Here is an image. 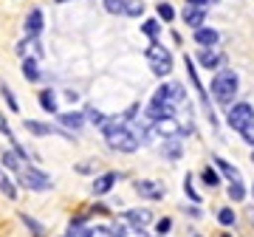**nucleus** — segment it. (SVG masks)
Listing matches in <instances>:
<instances>
[{
	"instance_id": "1",
	"label": "nucleus",
	"mask_w": 254,
	"mask_h": 237,
	"mask_svg": "<svg viewBox=\"0 0 254 237\" xmlns=\"http://www.w3.org/2000/svg\"><path fill=\"white\" fill-rule=\"evenodd\" d=\"M102 130H105V138H108L110 150H119V153H136L138 144H141V141L133 136V130L125 127V121H119V118H108V121L102 124Z\"/></svg>"
},
{
	"instance_id": "2",
	"label": "nucleus",
	"mask_w": 254,
	"mask_h": 237,
	"mask_svg": "<svg viewBox=\"0 0 254 237\" xmlns=\"http://www.w3.org/2000/svg\"><path fill=\"white\" fill-rule=\"evenodd\" d=\"M147 62H150L155 76H167V73L173 71V57H170V51L164 46H158V43H153V46L147 48Z\"/></svg>"
},
{
	"instance_id": "3",
	"label": "nucleus",
	"mask_w": 254,
	"mask_h": 237,
	"mask_svg": "<svg viewBox=\"0 0 254 237\" xmlns=\"http://www.w3.org/2000/svg\"><path fill=\"white\" fill-rule=\"evenodd\" d=\"M212 93H215L220 102H232V96L237 93V73L235 71H220L218 76L212 79Z\"/></svg>"
},
{
	"instance_id": "4",
	"label": "nucleus",
	"mask_w": 254,
	"mask_h": 237,
	"mask_svg": "<svg viewBox=\"0 0 254 237\" xmlns=\"http://www.w3.org/2000/svg\"><path fill=\"white\" fill-rule=\"evenodd\" d=\"M17 175H20V181H23V186L31 189V192H48L51 189V178H48L43 170H37V167H31V164L23 167Z\"/></svg>"
},
{
	"instance_id": "5",
	"label": "nucleus",
	"mask_w": 254,
	"mask_h": 237,
	"mask_svg": "<svg viewBox=\"0 0 254 237\" xmlns=\"http://www.w3.org/2000/svg\"><path fill=\"white\" fill-rule=\"evenodd\" d=\"M252 118H254V108H252V105H249V102H237V105L229 108L226 121H229V127H232V130H240L243 124H249Z\"/></svg>"
},
{
	"instance_id": "6",
	"label": "nucleus",
	"mask_w": 254,
	"mask_h": 237,
	"mask_svg": "<svg viewBox=\"0 0 254 237\" xmlns=\"http://www.w3.org/2000/svg\"><path fill=\"white\" fill-rule=\"evenodd\" d=\"M181 99H184V88L181 85H175V82L161 85V88L155 91V96H153V102H158V105H170V108L181 105Z\"/></svg>"
},
{
	"instance_id": "7",
	"label": "nucleus",
	"mask_w": 254,
	"mask_h": 237,
	"mask_svg": "<svg viewBox=\"0 0 254 237\" xmlns=\"http://www.w3.org/2000/svg\"><path fill=\"white\" fill-rule=\"evenodd\" d=\"M23 127L31 133V136H63V138H68L71 141V133L68 130H60V127H51V124H43V121H34V118H26L23 121Z\"/></svg>"
},
{
	"instance_id": "8",
	"label": "nucleus",
	"mask_w": 254,
	"mask_h": 237,
	"mask_svg": "<svg viewBox=\"0 0 254 237\" xmlns=\"http://www.w3.org/2000/svg\"><path fill=\"white\" fill-rule=\"evenodd\" d=\"M43 26H46L43 9H31V11L26 14V23H23V28H26V37H28V40H37V37L43 34Z\"/></svg>"
},
{
	"instance_id": "9",
	"label": "nucleus",
	"mask_w": 254,
	"mask_h": 237,
	"mask_svg": "<svg viewBox=\"0 0 254 237\" xmlns=\"http://www.w3.org/2000/svg\"><path fill=\"white\" fill-rule=\"evenodd\" d=\"M23 164H26V161H23V158H20L11 147H9V150H6V147L0 150V167H3L6 173H20V170H23Z\"/></svg>"
},
{
	"instance_id": "10",
	"label": "nucleus",
	"mask_w": 254,
	"mask_h": 237,
	"mask_svg": "<svg viewBox=\"0 0 254 237\" xmlns=\"http://www.w3.org/2000/svg\"><path fill=\"white\" fill-rule=\"evenodd\" d=\"M136 192L147 201H161L164 198V186H158L155 181H138L136 183Z\"/></svg>"
},
{
	"instance_id": "11",
	"label": "nucleus",
	"mask_w": 254,
	"mask_h": 237,
	"mask_svg": "<svg viewBox=\"0 0 254 237\" xmlns=\"http://www.w3.org/2000/svg\"><path fill=\"white\" fill-rule=\"evenodd\" d=\"M203 20H206V9L187 3V9H184V23H187L190 28H200L203 26Z\"/></svg>"
},
{
	"instance_id": "12",
	"label": "nucleus",
	"mask_w": 254,
	"mask_h": 237,
	"mask_svg": "<svg viewBox=\"0 0 254 237\" xmlns=\"http://www.w3.org/2000/svg\"><path fill=\"white\" fill-rule=\"evenodd\" d=\"M153 127H155V133H161V136H167V138H173V136L181 133V124L175 121V116L158 118V121H153Z\"/></svg>"
},
{
	"instance_id": "13",
	"label": "nucleus",
	"mask_w": 254,
	"mask_h": 237,
	"mask_svg": "<svg viewBox=\"0 0 254 237\" xmlns=\"http://www.w3.org/2000/svg\"><path fill=\"white\" fill-rule=\"evenodd\" d=\"M125 220L130 223V226L144 229L147 223L153 220V212H150V209H127V212H125Z\"/></svg>"
},
{
	"instance_id": "14",
	"label": "nucleus",
	"mask_w": 254,
	"mask_h": 237,
	"mask_svg": "<svg viewBox=\"0 0 254 237\" xmlns=\"http://www.w3.org/2000/svg\"><path fill=\"white\" fill-rule=\"evenodd\" d=\"M119 181V175L116 173H105V175H99V178H96V181H93V195H108L110 189H113V183Z\"/></svg>"
},
{
	"instance_id": "15",
	"label": "nucleus",
	"mask_w": 254,
	"mask_h": 237,
	"mask_svg": "<svg viewBox=\"0 0 254 237\" xmlns=\"http://www.w3.org/2000/svg\"><path fill=\"white\" fill-rule=\"evenodd\" d=\"M0 195H6L9 201H17V183L11 181V175L0 167Z\"/></svg>"
},
{
	"instance_id": "16",
	"label": "nucleus",
	"mask_w": 254,
	"mask_h": 237,
	"mask_svg": "<svg viewBox=\"0 0 254 237\" xmlns=\"http://www.w3.org/2000/svg\"><path fill=\"white\" fill-rule=\"evenodd\" d=\"M195 40H198L203 48H212L215 43L220 40V34L215 31V28H206V26H200V28H195Z\"/></svg>"
},
{
	"instance_id": "17",
	"label": "nucleus",
	"mask_w": 254,
	"mask_h": 237,
	"mask_svg": "<svg viewBox=\"0 0 254 237\" xmlns=\"http://www.w3.org/2000/svg\"><path fill=\"white\" fill-rule=\"evenodd\" d=\"M23 76L26 82H40V68H37V57H23Z\"/></svg>"
},
{
	"instance_id": "18",
	"label": "nucleus",
	"mask_w": 254,
	"mask_h": 237,
	"mask_svg": "<svg viewBox=\"0 0 254 237\" xmlns=\"http://www.w3.org/2000/svg\"><path fill=\"white\" fill-rule=\"evenodd\" d=\"M20 220H23V226L28 229V235L31 237H46V226H43L40 220H34L28 212H20Z\"/></svg>"
},
{
	"instance_id": "19",
	"label": "nucleus",
	"mask_w": 254,
	"mask_h": 237,
	"mask_svg": "<svg viewBox=\"0 0 254 237\" xmlns=\"http://www.w3.org/2000/svg\"><path fill=\"white\" fill-rule=\"evenodd\" d=\"M175 108H170V105H158V102H150V108H147V118L150 121H158V118H167L173 116Z\"/></svg>"
},
{
	"instance_id": "20",
	"label": "nucleus",
	"mask_w": 254,
	"mask_h": 237,
	"mask_svg": "<svg viewBox=\"0 0 254 237\" xmlns=\"http://www.w3.org/2000/svg\"><path fill=\"white\" fill-rule=\"evenodd\" d=\"M60 124H63V127H68V130H79L82 124H85V116H82V113H60Z\"/></svg>"
},
{
	"instance_id": "21",
	"label": "nucleus",
	"mask_w": 254,
	"mask_h": 237,
	"mask_svg": "<svg viewBox=\"0 0 254 237\" xmlns=\"http://www.w3.org/2000/svg\"><path fill=\"white\" fill-rule=\"evenodd\" d=\"M220 59H223V57H220L218 51H212V48H203V51L198 54V62L203 65V68H218Z\"/></svg>"
},
{
	"instance_id": "22",
	"label": "nucleus",
	"mask_w": 254,
	"mask_h": 237,
	"mask_svg": "<svg viewBox=\"0 0 254 237\" xmlns=\"http://www.w3.org/2000/svg\"><path fill=\"white\" fill-rule=\"evenodd\" d=\"M212 161L218 164V170H220L223 175H226L229 181H240V173H237V167H235V164H229V161H223V158H218V155H215Z\"/></svg>"
},
{
	"instance_id": "23",
	"label": "nucleus",
	"mask_w": 254,
	"mask_h": 237,
	"mask_svg": "<svg viewBox=\"0 0 254 237\" xmlns=\"http://www.w3.org/2000/svg\"><path fill=\"white\" fill-rule=\"evenodd\" d=\"M0 96L6 99V105H9V110H11V113H17V110H20L17 96H14V91H11V88H9L6 82H0Z\"/></svg>"
},
{
	"instance_id": "24",
	"label": "nucleus",
	"mask_w": 254,
	"mask_h": 237,
	"mask_svg": "<svg viewBox=\"0 0 254 237\" xmlns=\"http://www.w3.org/2000/svg\"><path fill=\"white\" fill-rule=\"evenodd\" d=\"M40 108L46 113H57V96L54 91H40Z\"/></svg>"
},
{
	"instance_id": "25",
	"label": "nucleus",
	"mask_w": 254,
	"mask_h": 237,
	"mask_svg": "<svg viewBox=\"0 0 254 237\" xmlns=\"http://www.w3.org/2000/svg\"><path fill=\"white\" fill-rule=\"evenodd\" d=\"M85 121H91V124H96V127H102V124L108 121V116H105L102 110H96V108H88V110H85Z\"/></svg>"
},
{
	"instance_id": "26",
	"label": "nucleus",
	"mask_w": 254,
	"mask_h": 237,
	"mask_svg": "<svg viewBox=\"0 0 254 237\" xmlns=\"http://www.w3.org/2000/svg\"><path fill=\"white\" fill-rule=\"evenodd\" d=\"M113 235L116 237H147L144 229H136V226H116L113 229Z\"/></svg>"
},
{
	"instance_id": "27",
	"label": "nucleus",
	"mask_w": 254,
	"mask_h": 237,
	"mask_svg": "<svg viewBox=\"0 0 254 237\" xmlns=\"http://www.w3.org/2000/svg\"><path fill=\"white\" fill-rule=\"evenodd\" d=\"M102 3H105V9L110 14H125L127 11V0H102Z\"/></svg>"
},
{
	"instance_id": "28",
	"label": "nucleus",
	"mask_w": 254,
	"mask_h": 237,
	"mask_svg": "<svg viewBox=\"0 0 254 237\" xmlns=\"http://www.w3.org/2000/svg\"><path fill=\"white\" fill-rule=\"evenodd\" d=\"M164 155H167V158H178V155H181V144L175 141V136L164 141Z\"/></svg>"
},
{
	"instance_id": "29",
	"label": "nucleus",
	"mask_w": 254,
	"mask_h": 237,
	"mask_svg": "<svg viewBox=\"0 0 254 237\" xmlns=\"http://www.w3.org/2000/svg\"><path fill=\"white\" fill-rule=\"evenodd\" d=\"M229 198H232L235 203H240V201L246 198V189H243V183H240V181H232V183H229Z\"/></svg>"
},
{
	"instance_id": "30",
	"label": "nucleus",
	"mask_w": 254,
	"mask_h": 237,
	"mask_svg": "<svg viewBox=\"0 0 254 237\" xmlns=\"http://www.w3.org/2000/svg\"><path fill=\"white\" fill-rule=\"evenodd\" d=\"M0 136L9 138V144L17 138V136H14V130H11V124H9V118H6V113H0Z\"/></svg>"
},
{
	"instance_id": "31",
	"label": "nucleus",
	"mask_w": 254,
	"mask_h": 237,
	"mask_svg": "<svg viewBox=\"0 0 254 237\" xmlns=\"http://www.w3.org/2000/svg\"><path fill=\"white\" fill-rule=\"evenodd\" d=\"M88 235H91V229L82 226V223H71V229L65 232V237H88Z\"/></svg>"
},
{
	"instance_id": "32",
	"label": "nucleus",
	"mask_w": 254,
	"mask_h": 237,
	"mask_svg": "<svg viewBox=\"0 0 254 237\" xmlns=\"http://www.w3.org/2000/svg\"><path fill=\"white\" fill-rule=\"evenodd\" d=\"M237 133L243 136V141H246V144H252V147H254V118L249 121V124H243V127L237 130Z\"/></svg>"
},
{
	"instance_id": "33",
	"label": "nucleus",
	"mask_w": 254,
	"mask_h": 237,
	"mask_svg": "<svg viewBox=\"0 0 254 237\" xmlns=\"http://www.w3.org/2000/svg\"><path fill=\"white\" fill-rule=\"evenodd\" d=\"M200 178H203V183H206V186H218V183H220L218 173H215V170H212V167H206V170H203V173H200Z\"/></svg>"
},
{
	"instance_id": "34",
	"label": "nucleus",
	"mask_w": 254,
	"mask_h": 237,
	"mask_svg": "<svg viewBox=\"0 0 254 237\" xmlns=\"http://www.w3.org/2000/svg\"><path fill=\"white\" fill-rule=\"evenodd\" d=\"M218 223L220 226H232V223H235V209H220L218 212Z\"/></svg>"
},
{
	"instance_id": "35",
	"label": "nucleus",
	"mask_w": 254,
	"mask_h": 237,
	"mask_svg": "<svg viewBox=\"0 0 254 237\" xmlns=\"http://www.w3.org/2000/svg\"><path fill=\"white\" fill-rule=\"evenodd\" d=\"M158 17H161L164 23H170V20L175 17V11H173V6H170V3H158Z\"/></svg>"
},
{
	"instance_id": "36",
	"label": "nucleus",
	"mask_w": 254,
	"mask_h": 237,
	"mask_svg": "<svg viewBox=\"0 0 254 237\" xmlns=\"http://www.w3.org/2000/svg\"><path fill=\"white\" fill-rule=\"evenodd\" d=\"M184 192H187V195H190V198H192L195 203L200 201V195L195 192V186H192V175H187V178H184Z\"/></svg>"
},
{
	"instance_id": "37",
	"label": "nucleus",
	"mask_w": 254,
	"mask_h": 237,
	"mask_svg": "<svg viewBox=\"0 0 254 237\" xmlns=\"http://www.w3.org/2000/svg\"><path fill=\"white\" fill-rule=\"evenodd\" d=\"M141 11H144V6H141L138 0H127V11H125V14H130V17H138Z\"/></svg>"
},
{
	"instance_id": "38",
	"label": "nucleus",
	"mask_w": 254,
	"mask_h": 237,
	"mask_svg": "<svg viewBox=\"0 0 254 237\" xmlns=\"http://www.w3.org/2000/svg\"><path fill=\"white\" fill-rule=\"evenodd\" d=\"M88 237H116V235H113V229H108V226H93Z\"/></svg>"
},
{
	"instance_id": "39",
	"label": "nucleus",
	"mask_w": 254,
	"mask_h": 237,
	"mask_svg": "<svg viewBox=\"0 0 254 237\" xmlns=\"http://www.w3.org/2000/svg\"><path fill=\"white\" fill-rule=\"evenodd\" d=\"M141 31H144L147 37H153V40H155V37H158V23H155V20H147L144 26H141Z\"/></svg>"
},
{
	"instance_id": "40",
	"label": "nucleus",
	"mask_w": 254,
	"mask_h": 237,
	"mask_svg": "<svg viewBox=\"0 0 254 237\" xmlns=\"http://www.w3.org/2000/svg\"><path fill=\"white\" fill-rule=\"evenodd\" d=\"M170 226H173V223H170V218H164V220H158V235H167V229H170Z\"/></svg>"
},
{
	"instance_id": "41",
	"label": "nucleus",
	"mask_w": 254,
	"mask_h": 237,
	"mask_svg": "<svg viewBox=\"0 0 254 237\" xmlns=\"http://www.w3.org/2000/svg\"><path fill=\"white\" fill-rule=\"evenodd\" d=\"M187 3H192V6H200V9H206L212 0H187Z\"/></svg>"
},
{
	"instance_id": "42",
	"label": "nucleus",
	"mask_w": 254,
	"mask_h": 237,
	"mask_svg": "<svg viewBox=\"0 0 254 237\" xmlns=\"http://www.w3.org/2000/svg\"><path fill=\"white\" fill-rule=\"evenodd\" d=\"M220 237H232V235H220Z\"/></svg>"
},
{
	"instance_id": "43",
	"label": "nucleus",
	"mask_w": 254,
	"mask_h": 237,
	"mask_svg": "<svg viewBox=\"0 0 254 237\" xmlns=\"http://www.w3.org/2000/svg\"><path fill=\"white\" fill-rule=\"evenodd\" d=\"M57 3H65V0H57Z\"/></svg>"
},
{
	"instance_id": "44",
	"label": "nucleus",
	"mask_w": 254,
	"mask_h": 237,
	"mask_svg": "<svg viewBox=\"0 0 254 237\" xmlns=\"http://www.w3.org/2000/svg\"><path fill=\"white\" fill-rule=\"evenodd\" d=\"M252 195H254V186H252Z\"/></svg>"
},
{
	"instance_id": "45",
	"label": "nucleus",
	"mask_w": 254,
	"mask_h": 237,
	"mask_svg": "<svg viewBox=\"0 0 254 237\" xmlns=\"http://www.w3.org/2000/svg\"><path fill=\"white\" fill-rule=\"evenodd\" d=\"M252 161H254V155H252Z\"/></svg>"
}]
</instances>
